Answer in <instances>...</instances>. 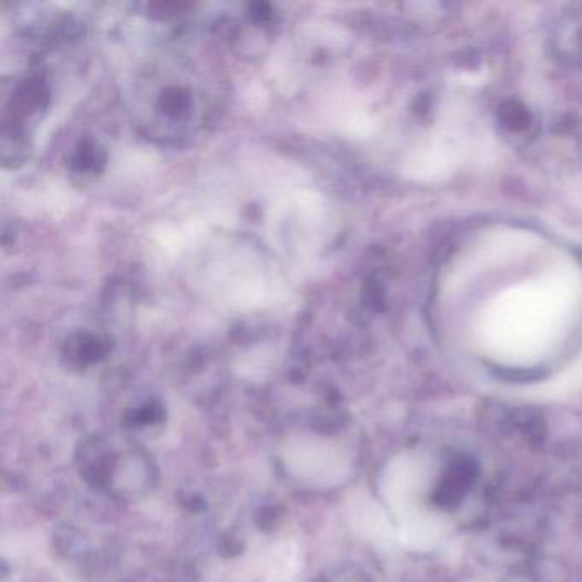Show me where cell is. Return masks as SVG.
<instances>
[{
  "label": "cell",
  "instance_id": "cell-1",
  "mask_svg": "<svg viewBox=\"0 0 582 582\" xmlns=\"http://www.w3.org/2000/svg\"><path fill=\"white\" fill-rule=\"evenodd\" d=\"M581 313V270L562 260L497 292L481 306L477 322L496 346L532 349L557 340Z\"/></svg>",
  "mask_w": 582,
  "mask_h": 582
},
{
  "label": "cell",
  "instance_id": "cell-2",
  "mask_svg": "<svg viewBox=\"0 0 582 582\" xmlns=\"http://www.w3.org/2000/svg\"><path fill=\"white\" fill-rule=\"evenodd\" d=\"M474 475V463L456 459L444 475L443 484L439 486L438 501L443 505H450L451 502L456 504L470 487Z\"/></svg>",
  "mask_w": 582,
  "mask_h": 582
}]
</instances>
